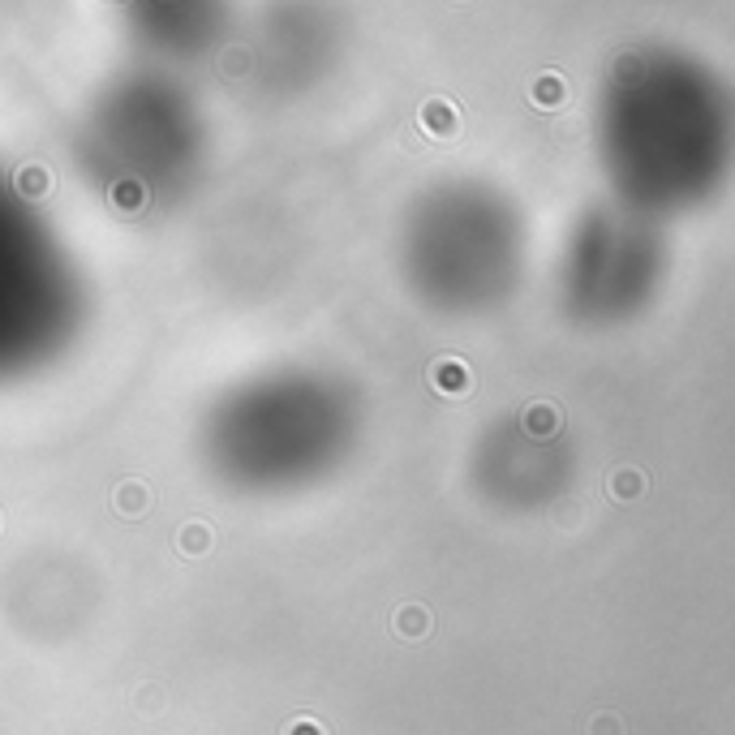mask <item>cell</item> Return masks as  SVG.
I'll list each match as a JSON object with an SVG mask.
<instances>
[{"instance_id":"obj_3","label":"cell","mask_w":735,"mask_h":735,"mask_svg":"<svg viewBox=\"0 0 735 735\" xmlns=\"http://www.w3.org/2000/svg\"><path fill=\"white\" fill-rule=\"evenodd\" d=\"M82 271L35 211L0 194V383L52 366L78 340Z\"/></svg>"},{"instance_id":"obj_4","label":"cell","mask_w":735,"mask_h":735,"mask_svg":"<svg viewBox=\"0 0 735 735\" xmlns=\"http://www.w3.org/2000/svg\"><path fill=\"white\" fill-rule=\"evenodd\" d=\"M671 250L637 211H589L555 254V301L585 331L637 323L667 288Z\"/></svg>"},{"instance_id":"obj_2","label":"cell","mask_w":735,"mask_h":735,"mask_svg":"<svg viewBox=\"0 0 735 735\" xmlns=\"http://www.w3.org/2000/svg\"><path fill=\"white\" fill-rule=\"evenodd\" d=\"M529 254L525 220L499 194L452 185L409 211L396 271L417 306L443 319H482L516 297Z\"/></svg>"},{"instance_id":"obj_5","label":"cell","mask_w":735,"mask_h":735,"mask_svg":"<svg viewBox=\"0 0 735 735\" xmlns=\"http://www.w3.org/2000/svg\"><path fill=\"white\" fill-rule=\"evenodd\" d=\"M469 482L503 512H542L572 482L568 435L546 409L508 413L482 430L469 456Z\"/></svg>"},{"instance_id":"obj_1","label":"cell","mask_w":735,"mask_h":735,"mask_svg":"<svg viewBox=\"0 0 735 735\" xmlns=\"http://www.w3.org/2000/svg\"><path fill=\"white\" fill-rule=\"evenodd\" d=\"M362 400L323 366H267L233 379L198 417V460L245 499H288L349 465Z\"/></svg>"}]
</instances>
